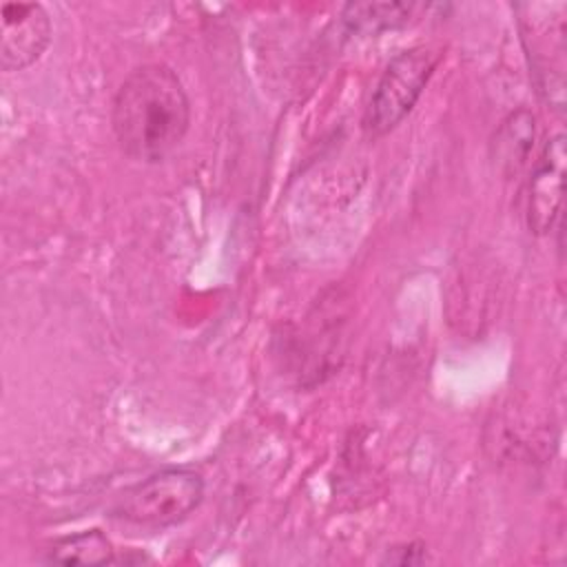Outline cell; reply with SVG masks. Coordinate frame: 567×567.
Wrapping results in <instances>:
<instances>
[{
    "label": "cell",
    "instance_id": "6da1fadb",
    "mask_svg": "<svg viewBox=\"0 0 567 567\" xmlns=\"http://www.w3.org/2000/svg\"><path fill=\"white\" fill-rule=\"evenodd\" d=\"M113 133L120 148L135 162L166 159L190 124L184 84L164 64L137 66L120 84L113 100Z\"/></svg>",
    "mask_w": 567,
    "mask_h": 567
},
{
    "label": "cell",
    "instance_id": "7a4b0ae2",
    "mask_svg": "<svg viewBox=\"0 0 567 567\" xmlns=\"http://www.w3.org/2000/svg\"><path fill=\"white\" fill-rule=\"evenodd\" d=\"M202 498L204 478L195 470L166 467L120 492L111 516L142 529H164L193 514Z\"/></svg>",
    "mask_w": 567,
    "mask_h": 567
},
{
    "label": "cell",
    "instance_id": "3957f363",
    "mask_svg": "<svg viewBox=\"0 0 567 567\" xmlns=\"http://www.w3.org/2000/svg\"><path fill=\"white\" fill-rule=\"evenodd\" d=\"M441 55L436 47H412L390 60L363 113L368 137H381L403 122L434 75Z\"/></svg>",
    "mask_w": 567,
    "mask_h": 567
},
{
    "label": "cell",
    "instance_id": "277c9868",
    "mask_svg": "<svg viewBox=\"0 0 567 567\" xmlns=\"http://www.w3.org/2000/svg\"><path fill=\"white\" fill-rule=\"evenodd\" d=\"M51 42V18L38 2H4L0 9V64L22 71L40 60Z\"/></svg>",
    "mask_w": 567,
    "mask_h": 567
},
{
    "label": "cell",
    "instance_id": "5b68a950",
    "mask_svg": "<svg viewBox=\"0 0 567 567\" xmlns=\"http://www.w3.org/2000/svg\"><path fill=\"white\" fill-rule=\"evenodd\" d=\"M563 182H565V135H551L527 184V226L536 235H545L554 228L563 208Z\"/></svg>",
    "mask_w": 567,
    "mask_h": 567
},
{
    "label": "cell",
    "instance_id": "8992f818",
    "mask_svg": "<svg viewBox=\"0 0 567 567\" xmlns=\"http://www.w3.org/2000/svg\"><path fill=\"white\" fill-rule=\"evenodd\" d=\"M536 140V120L527 109L509 113L494 133L492 159L496 168L505 175L518 173L527 162L532 144Z\"/></svg>",
    "mask_w": 567,
    "mask_h": 567
},
{
    "label": "cell",
    "instance_id": "52a82bcc",
    "mask_svg": "<svg viewBox=\"0 0 567 567\" xmlns=\"http://www.w3.org/2000/svg\"><path fill=\"white\" fill-rule=\"evenodd\" d=\"M42 560L55 565H104L115 563V549L100 529H84L53 540Z\"/></svg>",
    "mask_w": 567,
    "mask_h": 567
},
{
    "label": "cell",
    "instance_id": "ba28073f",
    "mask_svg": "<svg viewBox=\"0 0 567 567\" xmlns=\"http://www.w3.org/2000/svg\"><path fill=\"white\" fill-rule=\"evenodd\" d=\"M412 11L414 4L408 2H350L343 9V22L354 33L377 35L408 24Z\"/></svg>",
    "mask_w": 567,
    "mask_h": 567
},
{
    "label": "cell",
    "instance_id": "9c48e42d",
    "mask_svg": "<svg viewBox=\"0 0 567 567\" xmlns=\"http://www.w3.org/2000/svg\"><path fill=\"white\" fill-rule=\"evenodd\" d=\"M425 547L421 543H410V545H399L388 549V556L383 558L385 563H396V565H416L425 563Z\"/></svg>",
    "mask_w": 567,
    "mask_h": 567
}]
</instances>
